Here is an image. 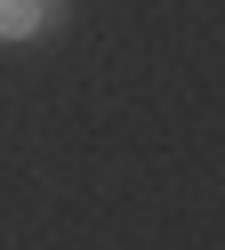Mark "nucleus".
Returning a JSON list of instances; mask_svg holds the SVG:
<instances>
[{
  "instance_id": "f257e3e1",
  "label": "nucleus",
  "mask_w": 225,
  "mask_h": 250,
  "mask_svg": "<svg viewBox=\"0 0 225 250\" xmlns=\"http://www.w3.org/2000/svg\"><path fill=\"white\" fill-rule=\"evenodd\" d=\"M73 0H0V49H24V41H48L64 33Z\"/></svg>"
}]
</instances>
